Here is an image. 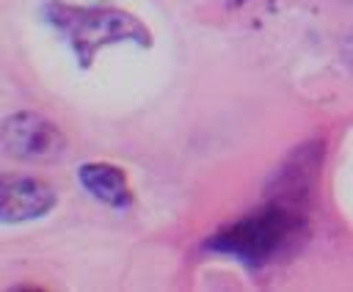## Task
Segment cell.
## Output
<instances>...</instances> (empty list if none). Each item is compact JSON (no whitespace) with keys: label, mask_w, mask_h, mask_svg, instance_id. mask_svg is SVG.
Instances as JSON below:
<instances>
[{"label":"cell","mask_w":353,"mask_h":292,"mask_svg":"<svg viewBox=\"0 0 353 292\" xmlns=\"http://www.w3.org/2000/svg\"><path fill=\"white\" fill-rule=\"evenodd\" d=\"M306 229H309L306 201L270 193L259 209H251L248 215L218 229L204 242V251L237 259L251 267H262L295 251Z\"/></svg>","instance_id":"cell-1"},{"label":"cell","mask_w":353,"mask_h":292,"mask_svg":"<svg viewBox=\"0 0 353 292\" xmlns=\"http://www.w3.org/2000/svg\"><path fill=\"white\" fill-rule=\"evenodd\" d=\"M41 11L44 19L58 30V36L72 47L80 69H88L99 50L110 44L152 47V30L146 28V22L124 8L50 0Z\"/></svg>","instance_id":"cell-2"},{"label":"cell","mask_w":353,"mask_h":292,"mask_svg":"<svg viewBox=\"0 0 353 292\" xmlns=\"http://www.w3.org/2000/svg\"><path fill=\"white\" fill-rule=\"evenodd\" d=\"M0 149L17 163H55L69 152V138L50 116L14 110L0 121Z\"/></svg>","instance_id":"cell-3"},{"label":"cell","mask_w":353,"mask_h":292,"mask_svg":"<svg viewBox=\"0 0 353 292\" xmlns=\"http://www.w3.org/2000/svg\"><path fill=\"white\" fill-rule=\"evenodd\" d=\"M0 179H3L0 223H6V226L41 220L58 204L55 187L41 176H33V174H0Z\"/></svg>","instance_id":"cell-4"},{"label":"cell","mask_w":353,"mask_h":292,"mask_svg":"<svg viewBox=\"0 0 353 292\" xmlns=\"http://www.w3.org/2000/svg\"><path fill=\"white\" fill-rule=\"evenodd\" d=\"M77 182L91 198H97L105 207L127 209L132 204L127 174L113 163H83L77 168Z\"/></svg>","instance_id":"cell-5"},{"label":"cell","mask_w":353,"mask_h":292,"mask_svg":"<svg viewBox=\"0 0 353 292\" xmlns=\"http://www.w3.org/2000/svg\"><path fill=\"white\" fill-rule=\"evenodd\" d=\"M0 207H3V179H0Z\"/></svg>","instance_id":"cell-6"}]
</instances>
